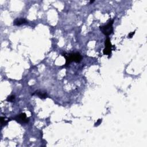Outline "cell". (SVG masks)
<instances>
[{"label":"cell","instance_id":"6da1fadb","mask_svg":"<svg viewBox=\"0 0 147 147\" xmlns=\"http://www.w3.org/2000/svg\"><path fill=\"white\" fill-rule=\"evenodd\" d=\"M63 56L66 58V66L73 62L75 63H80L82 59V55L79 52H75V53H71L69 54H65L63 55Z\"/></svg>","mask_w":147,"mask_h":147},{"label":"cell","instance_id":"7a4b0ae2","mask_svg":"<svg viewBox=\"0 0 147 147\" xmlns=\"http://www.w3.org/2000/svg\"><path fill=\"white\" fill-rule=\"evenodd\" d=\"M114 23V20H110L109 23L106 25H102L99 27V29H100L101 31L102 32V34L105 35V36H109L111 34H113V24Z\"/></svg>","mask_w":147,"mask_h":147},{"label":"cell","instance_id":"3957f363","mask_svg":"<svg viewBox=\"0 0 147 147\" xmlns=\"http://www.w3.org/2000/svg\"><path fill=\"white\" fill-rule=\"evenodd\" d=\"M105 48L103 50L104 55H110L112 54V45L110 42V40L109 37H107L105 41Z\"/></svg>","mask_w":147,"mask_h":147},{"label":"cell","instance_id":"277c9868","mask_svg":"<svg viewBox=\"0 0 147 147\" xmlns=\"http://www.w3.org/2000/svg\"><path fill=\"white\" fill-rule=\"evenodd\" d=\"M15 120L20 124H26L28 123L29 120V118H27L25 113H21L15 118Z\"/></svg>","mask_w":147,"mask_h":147},{"label":"cell","instance_id":"5b68a950","mask_svg":"<svg viewBox=\"0 0 147 147\" xmlns=\"http://www.w3.org/2000/svg\"><path fill=\"white\" fill-rule=\"evenodd\" d=\"M32 95H36L41 99H46L47 96H48L46 92L40 90H37L35 91L34 93L32 94Z\"/></svg>","mask_w":147,"mask_h":147},{"label":"cell","instance_id":"8992f818","mask_svg":"<svg viewBox=\"0 0 147 147\" xmlns=\"http://www.w3.org/2000/svg\"><path fill=\"white\" fill-rule=\"evenodd\" d=\"M26 23H27V21L24 18H17L13 21V25L15 26H20Z\"/></svg>","mask_w":147,"mask_h":147},{"label":"cell","instance_id":"52a82bcc","mask_svg":"<svg viewBox=\"0 0 147 147\" xmlns=\"http://www.w3.org/2000/svg\"><path fill=\"white\" fill-rule=\"evenodd\" d=\"M15 100V95H14L9 96L7 99V101L8 102H12Z\"/></svg>","mask_w":147,"mask_h":147},{"label":"cell","instance_id":"ba28073f","mask_svg":"<svg viewBox=\"0 0 147 147\" xmlns=\"http://www.w3.org/2000/svg\"><path fill=\"white\" fill-rule=\"evenodd\" d=\"M1 126H3L4 125H6L8 123V121L5 120V118L3 117H1Z\"/></svg>","mask_w":147,"mask_h":147},{"label":"cell","instance_id":"9c48e42d","mask_svg":"<svg viewBox=\"0 0 147 147\" xmlns=\"http://www.w3.org/2000/svg\"><path fill=\"white\" fill-rule=\"evenodd\" d=\"M102 123V119H99V120L97 121V123L95 124V126H98L99 124H100L101 123Z\"/></svg>","mask_w":147,"mask_h":147},{"label":"cell","instance_id":"30bf717a","mask_svg":"<svg viewBox=\"0 0 147 147\" xmlns=\"http://www.w3.org/2000/svg\"><path fill=\"white\" fill-rule=\"evenodd\" d=\"M135 34V32H130V34L128 35V38H132L133 36V35Z\"/></svg>","mask_w":147,"mask_h":147},{"label":"cell","instance_id":"8fae6325","mask_svg":"<svg viewBox=\"0 0 147 147\" xmlns=\"http://www.w3.org/2000/svg\"><path fill=\"white\" fill-rule=\"evenodd\" d=\"M94 2V1H91L90 2V4H92V3H93Z\"/></svg>","mask_w":147,"mask_h":147}]
</instances>
